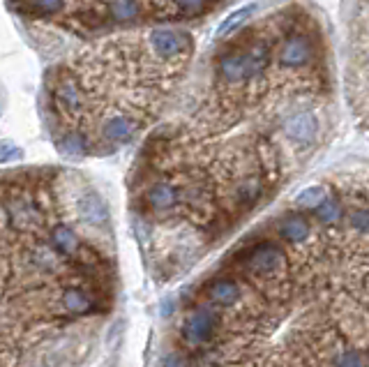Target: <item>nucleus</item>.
Returning a JSON list of instances; mask_svg holds the SVG:
<instances>
[{"mask_svg": "<svg viewBox=\"0 0 369 367\" xmlns=\"http://www.w3.org/2000/svg\"><path fill=\"white\" fill-rule=\"evenodd\" d=\"M274 56L281 70H302L316 58L314 33L305 28H286L274 44Z\"/></svg>", "mask_w": 369, "mask_h": 367, "instance_id": "f257e3e1", "label": "nucleus"}, {"mask_svg": "<svg viewBox=\"0 0 369 367\" xmlns=\"http://www.w3.org/2000/svg\"><path fill=\"white\" fill-rule=\"evenodd\" d=\"M148 47L159 60L183 63L185 58H190L192 40L173 28H153L148 33Z\"/></svg>", "mask_w": 369, "mask_h": 367, "instance_id": "f03ea898", "label": "nucleus"}, {"mask_svg": "<svg viewBox=\"0 0 369 367\" xmlns=\"http://www.w3.org/2000/svg\"><path fill=\"white\" fill-rule=\"evenodd\" d=\"M54 99H56L58 109L69 118L81 116V113H85V109H88V97H85L83 85L72 72H65V74L58 76L56 88H54Z\"/></svg>", "mask_w": 369, "mask_h": 367, "instance_id": "7ed1b4c3", "label": "nucleus"}, {"mask_svg": "<svg viewBox=\"0 0 369 367\" xmlns=\"http://www.w3.org/2000/svg\"><path fill=\"white\" fill-rule=\"evenodd\" d=\"M220 319L211 307H199L183 321V337L190 347H201L206 340L215 335Z\"/></svg>", "mask_w": 369, "mask_h": 367, "instance_id": "20e7f679", "label": "nucleus"}, {"mask_svg": "<svg viewBox=\"0 0 369 367\" xmlns=\"http://www.w3.org/2000/svg\"><path fill=\"white\" fill-rule=\"evenodd\" d=\"M281 261H284V254H281L279 245H274V243L256 245L247 254V268L249 272H254L259 277L274 272L281 266Z\"/></svg>", "mask_w": 369, "mask_h": 367, "instance_id": "39448f33", "label": "nucleus"}, {"mask_svg": "<svg viewBox=\"0 0 369 367\" xmlns=\"http://www.w3.org/2000/svg\"><path fill=\"white\" fill-rule=\"evenodd\" d=\"M316 132H318V120L312 111L291 113V116L284 120V134L293 143H300V146L312 143L316 139Z\"/></svg>", "mask_w": 369, "mask_h": 367, "instance_id": "423d86ee", "label": "nucleus"}, {"mask_svg": "<svg viewBox=\"0 0 369 367\" xmlns=\"http://www.w3.org/2000/svg\"><path fill=\"white\" fill-rule=\"evenodd\" d=\"M141 122L127 116V113H115V116H108L102 122V136L111 143H127L132 136L139 132Z\"/></svg>", "mask_w": 369, "mask_h": 367, "instance_id": "0eeeda50", "label": "nucleus"}, {"mask_svg": "<svg viewBox=\"0 0 369 367\" xmlns=\"http://www.w3.org/2000/svg\"><path fill=\"white\" fill-rule=\"evenodd\" d=\"M79 215H81L83 222H88L92 227H104L108 222V211L104 206V201L97 197L95 192H85L79 197L76 201Z\"/></svg>", "mask_w": 369, "mask_h": 367, "instance_id": "6e6552de", "label": "nucleus"}, {"mask_svg": "<svg viewBox=\"0 0 369 367\" xmlns=\"http://www.w3.org/2000/svg\"><path fill=\"white\" fill-rule=\"evenodd\" d=\"M146 201H148V206L157 213L169 211V208H173L180 201V187H176L169 181L155 183L153 187H148L146 190Z\"/></svg>", "mask_w": 369, "mask_h": 367, "instance_id": "1a4fd4ad", "label": "nucleus"}, {"mask_svg": "<svg viewBox=\"0 0 369 367\" xmlns=\"http://www.w3.org/2000/svg\"><path fill=\"white\" fill-rule=\"evenodd\" d=\"M49 243H51L49 247L60 256H76L79 250H81L76 231L67 225H56L51 229V236H49Z\"/></svg>", "mask_w": 369, "mask_h": 367, "instance_id": "9d476101", "label": "nucleus"}, {"mask_svg": "<svg viewBox=\"0 0 369 367\" xmlns=\"http://www.w3.org/2000/svg\"><path fill=\"white\" fill-rule=\"evenodd\" d=\"M208 298H211L213 303L222 305V307H231L240 300V286L229 277L213 279L211 286H208Z\"/></svg>", "mask_w": 369, "mask_h": 367, "instance_id": "9b49d317", "label": "nucleus"}, {"mask_svg": "<svg viewBox=\"0 0 369 367\" xmlns=\"http://www.w3.org/2000/svg\"><path fill=\"white\" fill-rule=\"evenodd\" d=\"M7 211V220L14 229H26L28 225L40 220V211L33 204H28L24 199H12L10 204L5 206Z\"/></svg>", "mask_w": 369, "mask_h": 367, "instance_id": "f8f14e48", "label": "nucleus"}, {"mask_svg": "<svg viewBox=\"0 0 369 367\" xmlns=\"http://www.w3.org/2000/svg\"><path fill=\"white\" fill-rule=\"evenodd\" d=\"M279 236L284 238L286 243H305L309 236H312V225L302 218V215H288V218L281 222L279 227Z\"/></svg>", "mask_w": 369, "mask_h": 367, "instance_id": "ddd939ff", "label": "nucleus"}, {"mask_svg": "<svg viewBox=\"0 0 369 367\" xmlns=\"http://www.w3.org/2000/svg\"><path fill=\"white\" fill-rule=\"evenodd\" d=\"M106 10H108V17L113 21H120V24L136 21L146 14L139 0H106Z\"/></svg>", "mask_w": 369, "mask_h": 367, "instance_id": "4468645a", "label": "nucleus"}, {"mask_svg": "<svg viewBox=\"0 0 369 367\" xmlns=\"http://www.w3.org/2000/svg\"><path fill=\"white\" fill-rule=\"evenodd\" d=\"M263 181H261V176H247V178H243L240 183H238L236 187V192H233V197H236V204L238 206H254L259 199H261V194H263Z\"/></svg>", "mask_w": 369, "mask_h": 367, "instance_id": "2eb2a0df", "label": "nucleus"}, {"mask_svg": "<svg viewBox=\"0 0 369 367\" xmlns=\"http://www.w3.org/2000/svg\"><path fill=\"white\" fill-rule=\"evenodd\" d=\"M256 12H259V5L256 3H249V5H245V7H238L236 12H231L229 17L224 19L220 26H217V33H215L217 40H227L231 33L238 31V28H240L247 19L254 17Z\"/></svg>", "mask_w": 369, "mask_h": 367, "instance_id": "dca6fc26", "label": "nucleus"}, {"mask_svg": "<svg viewBox=\"0 0 369 367\" xmlns=\"http://www.w3.org/2000/svg\"><path fill=\"white\" fill-rule=\"evenodd\" d=\"M60 303L69 314H88L90 309L95 307V300L90 298V293H85L83 289H76V286L63 291Z\"/></svg>", "mask_w": 369, "mask_h": 367, "instance_id": "f3484780", "label": "nucleus"}, {"mask_svg": "<svg viewBox=\"0 0 369 367\" xmlns=\"http://www.w3.org/2000/svg\"><path fill=\"white\" fill-rule=\"evenodd\" d=\"M314 211H316V220L318 222H323V225H337V222L342 220L344 208L335 197H325L321 204L314 208Z\"/></svg>", "mask_w": 369, "mask_h": 367, "instance_id": "a211bd4d", "label": "nucleus"}, {"mask_svg": "<svg viewBox=\"0 0 369 367\" xmlns=\"http://www.w3.org/2000/svg\"><path fill=\"white\" fill-rule=\"evenodd\" d=\"M325 197H328V190H325L323 185H309L298 194V197H295V206L307 208V211H314V208L321 204Z\"/></svg>", "mask_w": 369, "mask_h": 367, "instance_id": "6ab92c4d", "label": "nucleus"}, {"mask_svg": "<svg viewBox=\"0 0 369 367\" xmlns=\"http://www.w3.org/2000/svg\"><path fill=\"white\" fill-rule=\"evenodd\" d=\"M33 266H38L40 270H56L58 268V254L49 247V245H38L31 252Z\"/></svg>", "mask_w": 369, "mask_h": 367, "instance_id": "aec40b11", "label": "nucleus"}, {"mask_svg": "<svg viewBox=\"0 0 369 367\" xmlns=\"http://www.w3.org/2000/svg\"><path fill=\"white\" fill-rule=\"evenodd\" d=\"M60 148H63V153H67V155H81L88 150V141H85L83 132L69 129V132H65L60 136Z\"/></svg>", "mask_w": 369, "mask_h": 367, "instance_id": "412c9836", "label": "nucleus"}, {"mask_svg": "<svg viewBox=\"0 0 369 367\" xmlns=\"http://www.w3.org/2000/svg\"><path fill=\"white\" fill-rule=\"evenodd\" d=\"M33 5V10H38L40 14H58L63 10L65 0H28Z\"/></svg>", "mask_w": 369, "mask_h": 367, "instance_id": "4be33fe9", "label": "nucleus"}, {"mask_svg": "<svg viewBox=\"0 0 369 367\" xmlns=\"http://www.w3.org/2000/svg\"><path fill=\"white\" fill-rule=\"evenodd\" d=\"M21 157V148L17 146L14 141H0V164H7V162H14Z\"/></svg>", "mask_w": 369, "mask_h": 367, "instance_id": "5701e85b", "label": "nucleus"}, {"mask_svg": "<svg viewBox=\"0 0 369 367\" xmlns=\"http://www.w3.org/2000/svg\"><path fill=\"white\" fill-rule=\"evenodd\" d=\"M337 367H365V356L360 351H344L337 358Z\"/></svg>", "mask_w": 369, "mask_h": 367, "instance_id": "b1692460", "label": "nucleus"}, {"mask_svg": "<svg viewBox=\"0 0 369 367\" xmlns=\"http://www.w3.org/2000/svg\"><path fill=\"white\" fill-rule=\"evenodd\" d=\"M367 225H369V215H367V208L360 206V208H353L351 213V227L358 229L360 234L367 231Z\"/></svg>", "mask_w": 369, "mask_h": 367, "instance_id": "393cba45", "label": "nucleus"}, {"mask_svg": "<svg viewBox=\"0 0 369 367\" xmlns=\"http://www.w3.org/2000/svg\"><path fill=\"white\" fill-rule=\"evenodd\" d=\"M164 367H187V358L183 356V354H169L164 358Z\"/></svg>", "mask_w": 369, "mask_h": 367, "instance_id": "a878e982", "label": "nucleus"}]
</instances>
